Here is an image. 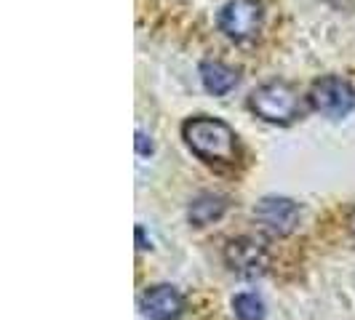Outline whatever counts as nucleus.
<instances>
[{"label":"nucleus","instance_id":"nucleus-2","mask_svg":"<svg viewBox=\"0 0 355 320\" xmlns=\"http://www.w3.org/2000/svg\"><path fill=\"white\" fill-rule=\"evenodd\" d=\"M249 107L267 123H291L302 115V96L284 80L265 83L249 96Z\"/></svg>","mask_w":355,"mask_h":320},{"label":"nucleus","instance_id":"nucleus-11","mask_svg":"<svg viewBox=\"0 0 355 320\" xmlns=\"http://www.w3.org/2000/svg\"><path fill=\"white\" fill-rule=\"evenodd\" d=\"M137 152H139V155H150V152H153V142L147 139L144 131H137Z\"/></svg>","mask_w":355,"mask_h":320},{"label":"nucleus","instance_id":"nucleus-9","mask_svg":"<svg viewBox=\"0 0 355 320\" xmlns=\"http://www.w3.org/2000/svg\"><path fill=\"white\" fill-rule=\"evenodd\" d=\"M227 211V200L222 195H198L193 203H190V222L196 227H206V224H214L216 219H222V213Z\"/></svg>","mask_w":355,"mask_h":320},{"label":"nucleus","instance_id":"nucleus-10","mask_svg":"<svg viewBox=\"0 0 355 320\" xmlns=\"http://www.w3.org/2000/svg\"><path fill=\"white\" fill-rule=\"evenodd\" d=\"M232 310L238 320H265V304L257 294H238L232 299Z\"/></svg>","mask_w":355,"mask_h":320},{"label":"nucleus","instance_id":"nucleus-6","mask_svg":"<svg viewBox=\"0 0 355 320\" xmlns=\"http://www.w3.org/2000/svg\"><path fill=\"white\" fill-rule=\"evenodd\" d=\"M257 219L272 235H291L300 224V206L288 197H265L257 206Z\"/></svg>","mask_w":355,"mask_h":320},{"label":"nucleus","instance_id":"nucleus-13","mask_svg":"<svg viewBox=\"0 0 355 320\" xmlns=\"http://www.w3.org/2000/svg\"><path fill=\"white\" fill-rule=\"evenodd\" d=\"M350 227H353V230H355V213H353V216H350Z\"/></svg>","mask_w":355,"mask_h":320},{"label":"nucleus","instance_id":"nucleus-8","mask_svg":"<svg viewBox=\"0 0 355 320\" xmlns=\"http://www.w3.org/2000/svg\"><path fill=\"white\" fill-rule=\"evenodd\" d=\"M200 80H203L209 94L225 96L238 86V72L227 64H222V62H203L200 64Z\"/></svg>","mask_w":355,"mask_h":320},{"label":"nucleus","instance_id":"nucleus-5","mask_svg":"<svg viewBox=\"0 0 355 320\" xmlns=\"http://www.w3.org/2000/svg\"><path fill=\"white\" fill-rule=\"evenodd\" d=\"M225 259H227L232 272H238L241 278H257L267 269V251L254 238L232 240L227 251H225Z\"/></svg>","mask_w":355,"mask_h":320},{"label":"nucleus","instance_id":"nucleus-12","mask_svg":"<svg viewBox=\"0 0 355 320\" xmlns=\"http://www.w3.org/2000/svg\"><path fill=\"white\" fill-rule=\"evenodd\" d=\"M137 243H139V249H147V243H144V230H142V224L137 227Z\"/></svg>","mask_w":355,"mask_h":320},{"label":"nucleus","instance_id":"nucleus-4","mask_svg":"<svg viewBox=\"0 0 355 320\" xmlns=\"http://www.w3.org/2000/svg\"><path fill=\"white\" fill-rule=\"evenodd\" d=\"M219 30L225 35L235 40V43H243L259 33L262 27V6L257 0H230L222 6L219 11Z\"/></svg>","mask_w":355,"mask_h":320},{"label":"nucleus","instance_id":"nucleus-1","mask_svg":"<svg viewBox=\"0 0 355 320\" xmlns=\"http://www.w3.org/2000/svg\"><path fill=\"white\" fill-rule=\"evenodd\" d=\"M182 136L198 158L209 163H232L238 155V136L230 125L219 118H190L182 125Z\"/></svg>","mask_w":355,"mask_h":320},{"label":"nucleus","instance_id":"nucleus-3","mask_svg":"<svg viewBox=\"0 0 355 320\" xmlns=\"http://www.w3.org/2000/svg\"><path fill=\"white\" fill-rule=\"evenodd\" d=\"M310 105L326 118H345L355 109V89L345 78L326 75L313 83L310 89Z\"/></svg>","mask_w":355,"mask_h":320},{"label":"nucleus","instance_id":"nucleus-7","mask_svg":"<svg viewBox=\"0 0 355 320\" xmlns=\"http://www.w3.org/2000/svg\"><path fill=\"white\" fill-rule=\"evenodd\" d=\"M142 310L150 320H177L184 310V299L174 285H153L142 296Z\"/></svg>","mask_w":355,"mask_h":320}]
</instances>
